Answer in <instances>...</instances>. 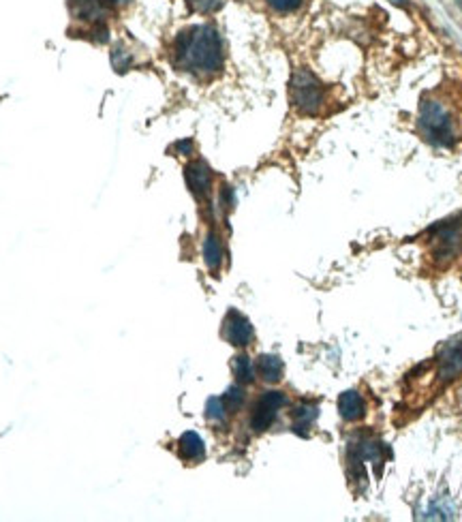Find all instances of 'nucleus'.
Masks as SVG:
<instances>
[{
	"mask_svg": "<svg viewBox=\"0 0 462 522\" xmlns=\"http://www.w3.org/2000/svg\"><path fill=\"white\" fill-rule=\"evenodd\" d=\"M231 369H234V375L240 383H251L255 379V364L248 356H236Z\"/></svg>",
	"mask_w": 462,
	"mask_h": 522,
	"instance_id": "obj_15",
	"label": "nucleus"
},
{
	"mask_svg": "<svg viewBox=\"0 0 462 522\" xmlns=\"http://www.w3.org/2000/svg\"><path fill=\"white\" fill-rule=\"evenodd\" d=\"M129 3H131V0H110V5H111V7H114V9L124 7V5H129Z\"/></svg>",
	"mask_w": 462,
	"mask_h": 522,
	"instance_id": "obj_21",
	"label": "nucleus"
},
{
	"mask_svg": "<svg viewBox=\"0 0 462 522\" xmlns=\"http://www.w3.org/2000/svg\"><path fill=\"white\" fill-rule=\"evenodd\" d=\"M255 372H257L266 383H277L283 379L285 372L283 360L278 356H261L257 362H255Z\"/></svg>",
	"mask_w": 462,
	"mask_h": 522,
	"instance_id": "obj_12",
	"label": "nucleus"
},
{
	"mask_svg": "<svg viewBox=\"0 0 462 522\" xmlns=\"http://www.w3.org/2000/svg\"><path fill=\"white\" fill-rule=\"evenodd\" d=\"M75 22H82L90 33H101L108 39V17L114 7L110 0H68Z\"/></svg>",
	"mask_w": 462,
	"mask_h": 522,
	"instance_id": "obj_5",
	"label": "nucleus"
},
{
	"mask_svg": "<svg viewBox=\"0 0 462 522\" xmlns=\"http://www.w3.org/2000/svg\"><path fill=\"white\" fill-rule=\"evenodd\" d=\"M221 401L225 409H227V413L238 412V409L245 405V390H242L240 385H234V388L227 390V394H225Z\"/></svg>",
	"mask_w": 462,
	"mask_h": 522,
	"instance_id": "obj_16",
	"label": "nucleus"
},
{
	"mask_svg": "<svg viewBox=\"0 0 462 522\" xmlns=\"http://www.w3.org/2000/svg\"><path fill=\"white\" fill-rule=\"evenodd\" d=\"M304 0H266V5L270 7L272 11H277L280 16H287V14H293V11H298L302 7Z\"/></svg>",
	"mask_w": 462,
	"mask_h": 522,
	"instance_id": "obj_17",
	"label": "nucleus"
},
{
	"mask_svg": "<svg viewBox=\"0 0 462 522\" xmlns=\"http://www.w3.org/2000/svg\"><path fill=\"white\" fill-rule=\"evenodd\" d=\"M173 67L193 78L208 79L223 71L225 47L221 33L210 24H197L180 33L172 46Z\"/></svg>",
	"mask_w": 462,
	"mask_h": 522,
	"instance_id": "obj_1",
	"label": "nucleus"
},
{
	"mask_svg": "<svg viewBox=\"0 0 462 522\" xmlns=\"http://www.w3.org/2000/svg\"><path fill=\"white\" fill-rule=\"evenodd\" d=\"M184 178H186V184H189L191 193L197 197L199 202L208 200L210 191H212V172L204 161H193V163L186 165Z\"/></svg>",
	"mask_w": 462,
	"mask_h": 522,
	"instance_id": "obj_9",
	"label": "nucleus"
},
{
	"mask_svg": "<svg viewBox=\"0 0 462 522\" xmlns=\"http://www.w3.org/2000/svg\"><path fill=\"white\" fill-rule=\"evenodd\" d=\"M178 454L186 463H199L205 456V445L197 433H184L178 441Z\"/></svg>",
	"mask_w": 462,
	"mask_h": 522,
	"instance_id": "obj_11",
	"label": "nucleus"
},
{
	"mask_svg": "<svg viewBox=\"0 0 462 522\" xmlns=\"http://www.w3.org/2000/svg\"><path fill=\"white\" fill-rule=\"evenodd\" d=\"M291 105L302 116H317L326 108V86H323L313 71L298 69L289 84Z\"/></svg>",
	"mask_w": 462,
	"mask_h": 522,
	"instance_id": "obj_4",
	"label": "nucleus"
},
{
	"mask_svg": "<svg viewBox=\"0 0 462 522\" xmlns=\"http://www.w3.org/2000/svg\"><path fill=\"white\" fill-rule=\"evenodd\" d=\"M417 124H420L424 138L435 146L452 148L460 138L458 120H456L454 110L449 108L443 99H435V97L426 99L420 108Z\"/></svg>",
	"mask_w": 462,
	"mask_h": 522,
	"instance_id": "obj_2",
	"label": "nucleus"
},
{
	"mask_svg": "<svg viewBox=\"0 0 462 522\" xmlns=\"http://www.w3.org/2000/svg\"><path fill=\"white\" fill-rule=\"evenodd\" d=\"M390 3H394V5H404L407 0H390Z\"/></svg>",
	"mask_w": 462,
	"mask_h": 522,
	"instance_id": "obj_22",
	"label": "nucleus"
},
{
	"mask_svg": "<svg viewBox=\"0 0 462 522\" xmlns=\"http://www.w3.org/2000/svg\"><path fill=\"white\" fill-rule=\"evenodd\" d=\"M426 245L430 259L439 268L458 259L462 255V214L430 227L426 234Z\"/></svg>",
	"mask_w": 462,
	"mask_h": 522,
	"instance_id": "obj_3",
	"label": "nucleus"
},
{
	"mask_svg": "<svg viewBox=\"0 0 462 522\" xmlns=\"http://www.w3.org/2000/svg\"><path fill=\"white\" fill-rule=\"evenodd\" d=\"M111 62H114V67L118 71H127L129 65H131V56L124 54V49H114V54H111Z\"/></svg>",
	"mask_w": 462,
	"mask_h": 522,
	"instance_id": "obj_20",
	"label": "nucleus"
},
{
	"mask_svg": "<svg viewBox=\"0 0 462 522\" xmlns=\"http://www.w3.org/2000/svg\"><path fill=\"white\" fill-rule=\"evenodd\" d=\"M339 413L342 420L358 422L360 418H364V413H366L364 399H362L358 392H353V390L342 392L339 399Z\"/></svg>",
	"mask_w": 462,
	"mask_h": 522,
	"instance_id": "obj_10",
	"label": "nucleus"
},
{
	"mask_svg": "<svg viewBox=\"0 0 462 522\" xmlns=\"http://www.w3.org/2000/svg\"><path fill=\"white\" fill-rule=\"evenodd\" d=\"M223 337L234 347L251 345V340L255 337L251 321H248L242 313H238V310H229L223 321Z\"/></svg>",
	"mask_w": 462,
	"mask_h": 522,
	"instance_id": "obj_8",
	"label": "nucleus"
},
{
	"mask_svg": "<svg viewBox=\"0 0 462 522\" xmlns=\"http://www.w3.org/2000/svg\"><path fill=\"white\" fill-rule=\"evenodd\" d=\"M204 261L212 272H216L218 268H221L223 245H221V238H218L216 234H208V238H205V242H204Z\"/></svg>",
	"mask_w": 462,
	"mask_h": 522,
	"instance_id": "obj_14",
	"label": "nucleus"
},
{
	"mask_svg": "<svg viewBox=\"0 0 462 522\" xmlns=\"http://www.w3.org/2000/svg\"><path fill=\"white\" fill-rule=\"evenodd\" d=\"M205 415H208V420L212 422H225V418H227V409H225L221 399H210L208 405H205Z\"/></svg>",
	"mask_w": 462,
	"mask_h": 522,
	"instance_id": "obj_18",
	"label": "nucleus"
},
{
	"mask_svg": "<svg viewBox=\"0 0 462 522\" xmlns=\"http://www.w3.org/2000/svg\"><path fill=\"white\" fill-rule=\"evenodd\" d=\"M186 3L195 11H199V14H215L223 5V0H186Z\"/></svg>",
	"mask_w": 462,
	"mask_h": 522,
	"instance_id": "obj_19",
	"label": "nucleus"
},
{
	"mask_svg": "<svg viewBox=\"0 0 462 522\" xmlns=\"http://www.w3.org/2000/svg\"><path fill=\"white\" fill-rule=\"evenodd\" d=\"M462 375V337L449 340L436 356V381L447 383Z\"/></svg>",
	"mask_w": 462,
	"mask_h": 522,
	"instance_id": "obj_7",
	"label": "nucleus"
},
{
	"mask_svg": "<svg viewBox=\"0 0 462 522\" xmlns=\"http://www.w3.org/2000/svg\"><path fill=\"white\" fill-rule=\"evenodd\" d=\"M287 405L283 392H264L255 402L251 413V428L255 433H266L274 424L280 409Z\"/></svg>",
	"mask_w": 462,
	"mask_h": 522,
	"instance_id": "obj_6",
	"label": "nucleus"
},
{
	"mask_svg": "<svg viewBox=\"0 0 462 522\" xmlns=\"http://www.w3.org/2000/svg\"><path fill=\"white\" fill-rule=\"evenodd\" d=\"M293 420V431L304 433L313 426V422L317 420V407L313 402H299V405L291 412Z\"/></svg>",
	"mask_w": 462,
	"mask_h": 522,
	"instance_id": "obj_13",
	"label": "nucleus"
}]
</instances>
